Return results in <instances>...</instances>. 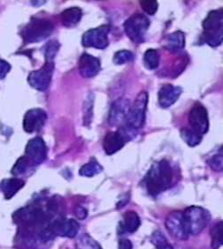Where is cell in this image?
<instances>
[{"instance_id": "1", "label": "cell", "mask_w": 223, "mask_h": 249, "mask_svg": "<svg viewBox=\"0 0 223 249\" xmlns=\"http://www.w3.org/2000/svg\"><path fill=\"white\" fill-rule=\"evenodd\" d=\"M175 172L169 161L162 159L151 165L145 178L146 190L151 196H157L173 187Z\"/></svg>"}, {"instance_id": "2", "label": "cell", "mask_w": 223, "mask_h": 249, "mask_svg": "<svg viewBox=\"0 0 223 249\" xmlns=\"http://www.w3.org/2000/svg\"><path fill=\"white\" fill-rule=\"evenodd\" d=\"M52 211H45L42 207L37 205L24 207L15 212L14 220L19 228H22L27 232L39 229L41 239V234L48 228L52 222V216L49 213Z\"/></svg>"}, {"instance_id": "3", "label": "cell", "mask_w": 223, "mask_h": 249, "mask_svg": "<svg viewBox=\"0 0 223 249\" xmlns=\"http://www.w3.org/2000/svg\"><path fill=\"white\" fill-rule=\"evenodd\" d=\"M204 31L201 39L211 47H217L223 44V10H213L209 12L203 21Z\"/></svg>"}, {"instance_id": "4", "label": "cell", "mask_w": 223, "mask_h": 249, "mask_svg": "<svg viewBox=\"0 0 223 249\" xmlns=\"http://www.w3.org/2000/svg\"><path fill=\"white\" fill-rule=\"evenodd\" d=\"M54 24L45 18L33 17L21 30L20 35L24 44L39 43L54 33Z\"/></svg>"}, {"instance_id": "5", "label": "cell", "mask_w": 223, "mask_h": 249, "mask_svg": "<svg viewBox=\"0 0 223 249\" xmlns=\"http://www.w3.org/2000/svg\"><path fill=\"white\" fill-rule=\"evenodd\" d=\"M183 219L187 234L199 235L207 226L211 220L209 211L199 206H190L183 211Z\"/></svg>"}, {"instance_id": "6", "label": "cell", "mask_w": 223, "mask_h": 249, "mask_svg": "<svg viewBox=\"0 0 223 249\" xmlns=\"http://www.w3.org/2000/svg\"><path fill=\"white\" fill-rule=\"evenodd\" d=\"M136 132L127 126L126 124H122L117 131L107 133L103 141L105 152L109 156L116 153L126 145L128 142L135 137Z\"/></svg>"}, {"instance_id": "7", "label": "cell", "mask_w": 223, "mask_h": 249, "mask_svg": "<svg viewBox=\"0 0 223 249\" xmlns=\"http://www.w3.org/2000/svg\"><path fill=\"white\" fill-rule=\"evenodd\" d=\"M150 19L145 15L135 14L131 15L123 24L128 37L136 44L146 41V35L150 27Z\"/></svg>"}, {"instance_id": "8", "label": "cell", "mask_w": 223, "mask_h": 249, "mask_svg": "<svg viewBox=\"0 0 223 249\" xmlns=\"http://www.w3.org/2000/svg\"><path fill=\"white\" fill-rule=\"evenodd\" d=\"M148 105V93L142 91L136 96L134 104L128 112L125 124L131 129H141L146 122V110Z\"/></svg>"}, {"instance_id": "9", "label": "cell", "mask_w": 223, "mask_h": 249, "mask_svg": "<svg viewBox=\"0 0 223 249\" xmlns=\"http://www.w3.org/2000/svg\"><path fill=\"white\" fill-rule=\"evenodd\" d=\"M109 31L110 27L108 25H102L95 29H89L83 35L82 44L88 48L105 50L109 45Z\"/></svg>"}, {"instance_id": "10", "label": "cell", "mask_w": 223, "mask_h": 249, "mask_svg": "<svg viewBox=\"0 0 223 249\" xmlns=\"http://www.w3.org/2000/svg\"><path fill=\"white\" fill-rule=\"evenodd\" d=\"M54 72V62H45L40 69L29 73L28 82L35 89L45 91L52 82Z\"/></svg>"}, {"instance_id": "11", "label": "cell", "mask_w": 223, "mask_h": 249, "mask_svg": "<svg viewBox=\"0 0 223 249\" xmlns=\"http://www.w3.org/2000/svg\"><path fill=\"white\" fill-rule=\"evenodd\" d=\"M48 149L41 137H35L30 140L25 149V158L30 166H36L44 162L47 158Z\"/></svg>"}, {"instance_id": "12", "label": "cell", "mask_w": 223, "mask_h": 249, "mask_svg": "<svg viewBox=\"0 0 223 249\" xmlns=\"http://www.w3.org/2000/svg\"><path fill=\"white\" fill-rule=\"evenodd\" d=\"M189 122L190 129L204 135L208 132V112L206 108L200 103H196L189 110Z\"/></svg>"}, {"instance_id": "13", "label": "cell", "mask_w": 223, "mask_h": 249, "mask_svg": "<svg viewBox=\"0 0 223 249\" xmlns=\"http://www.w3.org/2000/svg\"><path fill=\"white\" fill-rule=\"evenodd\" d=\"M48 229L54 237L60 236L67 238H74L80 230V224L74 219L58 218L51 222Z\"/></svg>"}, {"instance_id": "14", "label": "cell", "mask_w": 223, "mask_h": 249, "mask_svg": "<svg viewBox=\"0 0 223 249\" xmlns=\"http://www.w3.org/2000/svg\"><path fill=\"white\" fill-rule=\"evenodd\" d=\"M47 120V113L40 108H35L28 110L23 119V129L25 132L32 134L39 132L44 127Z\"/></svg>"}, {"instance_id": "15", "label": "cell", "mask_w": 223, "mask_h": 249, "mask_svg": "<svg viewBox=\"0 0 223 249\" xmlns=\"http://www.w3.org/2000/svg\"><path fill=\"white\" fill-rule=\"evenodd\" d=\"M130 101L125 98H120L114 101L112 105L108 114V124L111 126L121 125L126 120L127 115L130 108Z\"/></svg>"}, {"instance_id": "16", "label": "cell", "mask_w": 223, "mask_h": 249, "mask_svg": "<svg viewBox=\"0 0 223 249\" xmlns=\"http://www.w3.org/2000/svg\"><path fill=\"white\" fill-rule=\"evenodd\" d=\"M167 230L177 240H185L189 238L185 231L183 211H174L170 213L165 221Z\"/></svg>"}, {"instance_id": "17", "label": "cell", "mask_w": 223, "mask_h": 249, "mask_svg": "<svg viewBox=\"0 0 223 249\" xmlns=\"http://www.w3.org/2000/svg\"><path fill=\"white\" fill-rule=\"evenodd\" d=\"M78 68L80 74L86 79L93 78L101 70V62L98 58L91 54L83 53L79 58Z\"/></svg>"}, {"instance_id": "18", "label": "cell", "mask_w": 223, "mask_h": 249, "mask_svg": "<svg viewBox=\"0 0 223 249\" xmlns=\"http://www.w3.org/2000/svg\"><path fill=\"white\" fill-rule=\"evenodd\" d=\"M183 93V89L179 86H174L172 84H165L160 88L158 93L159 106L163 109H167L173 106L179 99Z\"/></svg>"}, {"instance_id": "19", "label": "cell", "mask_w": 223, "mask_h": 249, "mask_svg": "<svg viewBox=\"0 0 223 249\" xmlns=\"http://www.w3.org/2000/svg\"><path fill=\"white\" fill-rule=\"evenodd\" d=\"M164 48L171 53H180L185 47V35L183 31L178 30L174 33L169 34L164 38L162 44Z\"/></svg>"}, {"instance_id": "20", "label": "cell", "mask_w": 223, "mask_h": 249, "mask_svg": "<svg viewBox=\"0 0 223 249\" xmlns=\"http://www.w3.org/2000/svg\"><path fill=\"white\" fill-rule=\"evenodd\" d=\"M24 181L17 178H5L0 182V191L3 193L6 200H10L24 187Z\"/></svg>"}, {"instance_id": "21", "label": "cell", "mask_w": 223, "mask_h": 249, "mask_svg": "<svg viewBox=\"0 0 223 249\" xmlns=\"http://www.w3.org/2000/svg\"><path fill=\"white\" fill-rule=\"evenodd\" d=\"M140 225V217L137 215V213L135 211H127L126 213H124L122 220L120 223L119 229L122 233H133L138 230Z\"/></svg>"}, {"instance_id": "22", "label": "cell", "mask_w": 223, "mask_h": 249, "mask_svg": "<svg viewBox=\"0 0 223 249\" xmlns=\"http://www.w3.org/2000/svg\"><path fill=\"white\" fill-rule=\"evenodd\" d=\"M83 17V11L79 7H70L60 14V20L64 27L74 28L79 24Z\"/></svg>"}, {"instance_id": "23", "label": "cell", "mask_w": 223, "mask_h": 249, "mask_svg": "<svg viewBox=\"0 0 223 249\" xmlns=\"http://www.w3.org/2000/svg\"><path fill=\"white\" fill-rule=\"evenodd\" d=\"M160 54L155 49H148L144 57L143 63L144 66L148 70H155L160 66Z\"/></svg>"}, {"instance_id": "24", "label": "cell", "mask_w": 223, "mask_h": 249, "mask_svg": "<svg viewBox=\"0 0 223 249\" xmlns=\"http://www.w3.org/2000/svg\"><path fill=\"white\" fill-rule=\"evenodd\" d=\"M103 167L96 158H92L89 163H85L79 171V174L83 177L92 178L102 173Z\"/></svg>"}, {"instance_id": "25", "label": "cell", "mask_w": 223, "mask_h": 249, "mask_svg": "<svg viewBox=\"0 0 223 249\" xmlns=\"http://www.w3.org/2000/svg\"><path fill=\"white\" fill-rule=\"evenodd\" d=\"M180 134L182 139L184 140L189 147L198 146L203 138L202 135L196 133L193 130L190 128H185V127L180 130Z\"/></svg>"}, {"instance_id": "26", "label": "cell", "mask_w": 223, "mask_h": 249, "mask_svg": "<svg viewBox=\"0 0 223 249\" xmlns=\"http://www.w3.org/2000/svg\"><path fill=\"white\" fill-rule=\"evenodd\" d=\"M75 249H102V248L90 235L82 234L76 240Z\"/></svg>"}, {"instance_id": "27", "label": "cell", "mask_w": 223, "mask_h": 249, "mask_svg": "<svg viewBox=\"0 0 223 249\" xmlns=\"http://www.w3.org/2000/svg\"><path fill=\"white\" fill-rule=\"evenodd\" d=\"M223 221L219 222L217 225H214V227L212 228L211 237H212V248L213 249H219L223 246Z\"/></svg>"}, {"instance_id": "28", "label": "cell", "mask_w": 223, "mask_h": 249, "mask_svg": "<svg viewBox=\"0 0 223 249\" xmlns=\"http://www.w3.org/2000/svg\"><path fill=\"white\" fill-rule=\"evenodd\" d=\"M59 47H60V44L56 40H52L44 45V58L46 62H54V58L56 57Z\"/></svg>"}, {"instance_id": "29", "label": "cell", "mask_w": 223, "mask_h": 249, "mask_svg": "<svg viewBox=\"0 0 223 249\" xmlns=\"http://www.w3.org/2000/svg\"><path fill=\"white\" fill-rule=\"evenodd\" d=\"M94 102V96L93 94H90L87 97V100L84 102L83 106V123L85 126H89L92 123L93 117V104Z\"/></svg>"}, {"instance_id": "30", "label": "cell", "mask_w": 223, "mask_h": 249, "mask_svg": "<svg viewBox=\"0 0 223 249\" xmlns=\"http://www.w3.org/2000/svg\"><path fill=\"white\" fill-rule=\"evenodd\" d=\"M134 58H135V56L133 53H131L130 51L121 50V51H118L117 53H114L112 61L117 66H121V65L133 61Z\"/></svg>"}, {"instance_id": "31", "label": "cell", "mask_w": 223, "mask_h": 249, "mask_svg": "<svg viewBox=\"0 0 223 249\" xmlns=\"http://www.w3.org/2000/svg\"><path fill=\"white\" fill-rule=\"evenodd\" d=\"M150 240L157 249H174L172 245L167 241L164 234L160 231H156L151 236Z\"/></svg>"}, {"instance_id": "32", "label": "cell", "mask_w": 223, "mask_h": 249, "mask_svg": "<svg viewBox=\"0 0 223 249\" xmlns=\"http://www.w3.org/2000/svg\"><path fill=\"white\" fill-rule=\"evenodd\" d=\"M29 163L28 160L26 159L24 156L20 157V158L16 161L14 167L12 169V174L15 176H20L22 174H24L27 170L29 169Z\"/></svg>"}, {"instance_id": "33", "label": "cell", "mask_w": 223, "mask_h": 249, "mask_svg": "<svg viewBox=\"0 0 223 249\" xmlns=\"http://www.w3.org/2000/svg\"><path fill=\"white\" fill-rule=\"evenodd\" d=\"M140 5L142 9L146 12L147 15H154L156 12L158 11L159 8V4L155 0L152 1H140Z\"/></svg>"}, {"instance_id": "34", "label": "cell", "mask_w": 223, "mask_h": 249, "mask_svg": "<svg viewBox=\"0 0 223 249\" xmlns=\"http://www.w3.org/2000/svg\"><path fill=\"white\" fill-rule=\"evenodd\" d=\"M208 164L215 172H223V152L217 154L208 160Z\"/></svg>"}, {"instance_id": "35", "label": "cell", "mask_w": 223, "mask_h": 249, "mask_svg": "<svg viewBox=\"0 0 223 249\" xmlns=\"http://www.w3.org/2000/svg\"><path fill=\"white\" fill-rule=\"evenodd\" d=\"M11 70V65L7 61L0 58V80L5 79Z\"/></svg>"}, {"instance_id": "36", "label": "cell", "mask_w": 223, "mask_h": 249, "mask_svg": "<svg viewBox=\"0 0 223 249\" xmlns=\"http://www.w3.org/2000/svg\"><path fill=\"white\" fill-rule=\"evenodd\" d=\"M119 249H133V245L128 239L119 240Z\"/></svg>"}, {"instance_id": "37", "label": "cell", "mask_w": 223, "mask_h": 249, "mask_svg": "<svg viewBox=\"0 0 223 249\" xmlns=\"http://www.w3.org/2000/svg\"><path fill=\"white\" fill-rule=\"evenodd\" d=\"M76 216L80 219H84L88 216L87 211L82 207H80V208H78L77 211H76Z\"/></svg>"}]
</instances>
